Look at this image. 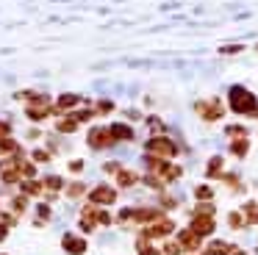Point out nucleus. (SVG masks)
I'll return each mask as SVG.
<instances>
[{
    "mask_svg": "<svg viewBox=\"0 0 258 255\" xmlns=\"http://www.w3.org/2000/svg\"><path fill=\"white\" fill-rule=\"evenodd\" d=\"M244 219L250 225H258V203H247L244 205Z\"/></svg>",
    "mask_w": 258,
    "mask_h": 255,
    "instance_id": "nucleus-20",
    "label": "nucleus"
},
{
    "mask_svg": "<svg viewBox=\"0 0 258 255\" xmlns=\"http://www.w3.org/2000/svg\"><path fill=\"white\" fill-rule=\"evenodd\" d=\"M147 125H150L153 131H156V136H161V133L167 131V125H164V122L158 119V116H150V119H147Z\"/></svg>",
    "mask_w": 258,
    "mask_h": 255,
    "instance_id": "nucleus-25",
    "label": "nucleus"
},
{
    "mask_svg": "<svg viewBox=\"0 0 258 255\" xmlns=\"http://www.w3.org/2000/svg\"><path fill=\"white\" fill-rule=\"evenodd\" d=\"M86 142H89L92 150H106V147H111V144H114V136H111L108 128H92L89 136H86Z\"/></svg>",
    "mask_w": 258,
    "mask_h": 255,
    "instance_id": "nucleus-7",
    "label": "nucleus"
},
{
    "mask_svg": "<svg viewBox=\"0 0 258 255\" xmlns=\"http://www.w3.org/2000/svg\"><path fill=\"white\" fill-rule=\"evenodd\" d=\"M14 208L23 211V208H25V197H17V200H14Z\"/></svg>",
    "mask_w": 258,
    "mask_h": 255,
    "instance_id": "nucleus-36",
    "label": "nucleus"
},
{
    "mask_svg": "<svg viewBox=\"0 0 258 255\" xmlns=\"http://www.w3.org/2000/svg\"><path fill=\"white\" fill-rule=\"evenodd\" d=\"M206 175L208 177H222V155H214L206 166Z\"/></svg>",
    "mask_w": 258,
    "mask_h": 255,
    "instance_id": "nucleus-17",
    "label": "nucleus"
},
{
    "mask_svg": "<svg viewBox=\"0 0 258 255\" xmlns=\"http://www.w3.org/2000/svg\"><path fill=\"white\" fill-rule=\"evenodd\" d=\"M145 153L147 155H156V158L169 161V158H175V155H178V144H175L169 136H153V139H147Z\"/></svg>",
    "mask_w": 258,
    "mask_h": 255,
    "instance_id": "nucleus-3",
    "label": "nucleus"
},
{
    "mask_svg": "<svg viewBox=\"0 0 258 255\" xmlns=\"http://www.w3.org/2000/svg\"><path fill=\"white\" fill-rule=\"evenodd\" d=\"M228 105H230V111H233V114H252V116H255L258 97L250 92V89H244V86H230Z\"/></svg>",
    "mask_w": 258,
    "mask_h": 255,
    "instance_id": "nucleus-1",
    "label": "nucleus"
},
{
    "mask_svg": "<svg viewBox=\"0 0 258 255\" xmlns=\"http://www.w3.org/2000/svg\"><path fill=\"white\" fill-rule=\"evenodd\" d=\"M230 255H247V252H244V249H233Z\"/></svg>",
    "mask_w": 258,
    "mask_h": 255,
    "instance_id": "nucleus-39",
    "label": "nucleus"
},
{
    "mask_svg": "<svg viewBox=\"0 0 258 255\" xmlns=\"http://www.w3.org/2000/svg\"><path fill=\"white\" fill-rule=\"evenodd\" d=\"M228 222H230V227H233V230H236V227H241V225H244L247 219H244V216L239 214V211H233V214L228 216Z\"/></svg>",
    "mask_w": 258,
    "mask_h": 255,
    "instance_id": "nucleus-28",
    "label": "nucleus"
},
{
    "mask_svg": "<svg viewBox=\"0 0 258 255\" xmlns=\"http://www.w3.org/2000/svg\"><path fill=\"white\" fill-rule=\"evenodd\" d=\"M47 158H50V155H47L45 150H36L34 153V161H47Z\"/></svg>",
    "mask_w": 258,
    "mask_h": 255,
    "instance_id": "nucleus-34",
    "label": "nucleus"
},
{
    "mask_svg": "<svg viewBox=\"0 0 258 255\" xmlns=\"http://www.w3.org/2000/svg\"><path fill=\"white\" fill-rule=\"evenodd\" d=\"M70 169H73V172H81V169H84V161H73V164H70Z\"/></svg>",
    "mask_w": 258,
    "mask_h": 255,
    "instance_id": "nucleus-35",
    "label": "nucleus"
},
{
    "mask_svg": "<svg viewBox=\"0 0 258 255\" xmlns=\"http://www.w3.org/2000/svg\"><path fill=\"white\" fill-rule=\"evenodd\" d=\"M47 114H50V103H47V97H34V103L28 105V116L31 119H45Z\"/></svg>",
    "mask_w": 258,
    "mask_h": 255,
    "instance_id": "nucleus-11",
    "label": "nucleus"
},
{
    "mask_svg": "<svg viewBox=\"0 0 258 255\" xmlns=\"http://www.w3.org/2000/svg\"><path fill=\"white\" fill-rule=\"evenodd\" d=\"M9 133H12V125L0 119V139H3V136H9Z\"/></svg>",
    "mask_w": 258,
    "mask_h": 255,
    "instance_id": "nucleus-32",
    "label": "nucleus"
},
{
    "mask_svg": "<svg viewBox=\"0 0 258 255\" xmlns=\"http://www.w3.org/2000/svg\"><path fill=\"white\" fill-rule=\"evenodd\" d=\"M255 116H258V111H255Z\"/></svg>",
    "mask_w": 258,
    "mask_h": 255,
    "instance_id": "nucleus-40",
    "label": "nucleus"
},
{
    "mask_svg": "<svg viewBox=\"0 0 258 255\" xmlns=\"http://www.w3.org/2000/svg\"><path fill=\"white\" fill-rule=\"evenodd\" d=\"M56 128H58V133H73L75 128H78V119H75V116H67V119H61Z\"/></svg>",
    "mask_w": 258,
    "mask_h": 255,
    "instance_id": "nucleus-21",
    "label": "nucleus"
},
{
    "mask_svg": "<svg viewBox=\"0 0 258 255\" xmlns=\"http://www.w3.org/2000/svg\"><path fill=\"white\" fill-rule=\"evenodd\" d=\"M61 247H64V252H70V255H84L86 252V241L81 236H73V233H67V236L61 238Z\"/></svg>",
    "mask_w": 258,
    "mask_h": 255,
    "instance_id": "nucleus-10",
    "label": "nucleus"
},
{
    "mask_svg": "<svg viewBox=\"0 0 258 255\" xmlns=\"http://www.w3.org/2000/svg\"><path fill=\"white\" fill-rule=\"evenodd\" d=\"M239 50H241V44H236V47H233V44H230V47H222V50H219V53L230 55V53H239Z\"/></svg>",
    "mask_w": 258,
    "mask_h": 255,
    "instance_id": "nucleus-33",
    "label": "nucleus"
},
{
    "mask_svg": "<svg viewBox=\"0 0 258 255\" xmlns=\"http://www.w3.org/2000/svg\"><path fill=\"white\" fill-rule=\"evenodd\" d=\"M6 225H9V222H0V241L6 238Z\"/></svg>",
    "mask_w": 258,
    "mask_h": 255,
    "instance_id": "nucleus-37",
    "label": "nucleus"
},
{
    "mask_svg": "<svg viewBox=\"0 0 258 255\" xmlns=\"http://www.w3.org/2000/svg\"><path fill=\"white\" fill-rule=\"evenodd\" d=\"M139 255H158V249H153L150 244H145V238L139 241Z\"/></svg>",
    "mask_w": 258,
    "mask_h": 255,
    "instance_id": "nucleus-29",
    "label": "nucleus"
},
{
    "mask_svg": "<svg viewBox=\"0 0 258 255\" xmlns=\"http://www.w3.org/2000/svg\"><path fill=\"white\" fill-rule=\"evenodd\" d=\"M108 131H111L114 142H134V128L125 125V122H114Z\"/></svg>",
    "mask_w": 258,
    "mask_h": 255,
    "instance_id": "nucleus-13",
    "label": "nucleus"
},
{
    "mask_svg": "<svg viewBox=\"0 0 258 255\" xmlns=\"http://www.w3.org/2000/svg\"><path fill=\"white\" fill-rule=\"evenodd\" d=\"M233 252V247H230L228 241H214V244H208V249H206V255H230Z\"/></svg>",
    "mask_w": 258,
    "mask_h": 255,
    "instance_id": "nucleus-16",
    "label": "nucleus"
},
{
    "mask_svg": "<svg viewBox=\"0 0 258 255\" xmlns=\"http://www.w3.org/2000/svg\"><path fill=\"white\" fill-rule=\"evenodd\" d=\"M180 252H183L180 241H167V247H164V255H180Z\"/></svg>",
    "mask_w": 258,
    "mask_h": 255,
    "instance_id": "nucleus-27",
    "label": "nucleus"
},
{
    "mask_svg": "<svg viewBox=\"0 0 258 255\" xmlns=\"http://www.w3.org/2000/svg\"><path fill=\"white\" fill-rule=\"evenodd\" d=\"M78 103H81L78 94H61V97H58V103H56V108L64 111V108H73V105H78Z\"/></svg>",
    "mask_w": 258,
    "mask_h": 255,
    "instance_id": "nucleus-18",
    "label": "nucleus"
},
{
    "mask_svg": "<svg viewBox=\"0 0 258 255\" xmlns=\"http://www.w3.org/2000/svg\"><path fill=\"white\" fill-rule=\"evenodd\" d=\"M195 111H197V116H200V119H206V122H217V119H222V114H225L222 103H219L217 97L197 100V103H195Z\"/></svg>",
    "mask_w": 258,
    "mask_h": 255,
    "instance_id": "nucleus-4",
    "label": "nucleus"
},
{
    "mask_svg": "<svg viewBox=\"0 0 258 255\" xmlns=\"http://www.w3.org/2000/svg\"><path fill=\"white\" fill-rule=\"evenodd\" d=\"M225 133H228L230 139H241V136H247V128L244 125H228V128H225Z\"/></svg>",
    "mask_w": 258,
    "mask_h": 255,
    "instance_id": "nucleus-23",
    "label": "nucleus"
},
{
    "mask_svg": "<svg viewBox=\"0 0 258 255\" xmlns=\"http://www.w3.org/2000/svg\"><path fill=\"white\" fill-rule=\"evenodd\" d=\"M47 214H50V208H47V205H39V216H42V219H45Z\"/></svg>",
    "mask_w": 258,
    "mask_h": 255,
    "instance_id": "nucleus-38",
    "label": "nucleus"
},
{
    "mask_svg": "<svg viewBox=\"0 0 258 255\" xmlns=\"http://www.w3.org/2000/svg\"><path fill=\"white\" fill-rule=\"evenodd\" d=\"M189 227L197 233V236H211L214 227H217V222H214V216H211V214H191Z\"/></svg>",
    "mask_w": 258,
    "mask_h": 255,
    "instance_id": "nucleus-8",
    "label": "nucleus"
},
{
    "mask_svg": "<svg viewBox=\"0 0 258 255\" xmlns=\"http://www.w3.org/2000/svg\"><path fill=\"white\" fill-rule=\"evenodd\" d=\"M92 205H111L114 200H117V192H114L111 186H95L89 194Z\"/></svg>",
    "mask_w": 258,
    "mask_h": 255,
    "instance_id": "nucleus-9",
    "label": "nucleus"
},
{
    "mask_svg": "<svg viewBox=\"0 0 258 255\" xmlns=\"http://www.w3.org/2000/svg\"><path fill=\"white\" fill-rule=\"evenodd\" d=\"M175 230V222L172 219H156V222H147V227L142 230V238H161V236H169Z\"/></svg>",
    "mask_w": 258,
    "mask_h": 255,
    "instance_id": "nucleus-6",
    "label": "nucleus"
},
{
    "mask_svg": "<svg viewBox=\"0 0 258 255\" xmlns=\"http://www.w3.org/2000/svg\"><path fill=\"white\" fill-rule=\"evenodd\" d=\"M67 194L70 197H81V194H84V183H73V186L67 188Z\"/></svg>",
    "mask_w": 258,
    "mask_h": 255,
    "instance_id": "nucleus-30",
    "label": "nucleus"
},
{
    "mask_svg": "<svg viewBox=\"0 0 258 255\" xmlns=\"http://www.w3.org/2000/svg\"><path fill=\"white\" fill-rule=\"evenodd\" d=\"M64 183H61V177H56V175H50V177H45V188L47 192H58Z\"/></svg>",
    "mask_w": 258,
    "mask_h": 255,
    "instance_id": "nucleus-24",
    "label": "nucleus"
},
{
    "mask_svg": "<svg viewBox=\"0 0 258 255\" xmlns=\"http://www.w3.org/2000/svg\"><path fill=\"white\" fill-rule=\"evenodd\" d=\"M111 108H114V105L108 103V100H103V103H97V111H100V114H108Z\"/></svg>",
    "mask_w": 258,
    "mask_h": 255,
    "instance_id": "nucleus-31",
    "label": "nucleus"
},
{
    "mask_svg": "<svg viewBox=\"0 0 258 255\" xmlns=\"http://www.w3.org/2000/svg\"><path fill=\"white\" fill-rule=\"evenodd\" d=\"M23 192H25V194H39V192H42V183H36V180H25V183H23Z\"/></svg>",
    "mask_w": 258,
    "mask_h": 255,
    "instance_id": "nucleus-26",
    "label": "nucleus"
},
{
    "mask_svg": "<svg viewBox=\"0 0 258 255\" xmlns=\"http://www.w3.org/2000/svg\"><path fill=\"white\" fill-rule=\"evenodd\" d=\"M247 150H250V142H247V136L233 139V142H230V153H233V155H239V158H244V155H247Z\"/></svg>",
    "mask_w": 258,
    "mask_h": 255,
    "instance_id": "nucleus-14",
    "label": "nucleus"
},
{
    "mask_svg": "<svg viewBox=\"0 0 258 255\" xmlns=\"http://www.w3.org/2000/svg\"><path fill=\"white\" fill-rule=\"evenodd\" d=\"M195 197L200 200V203H211V200H214V188L211 186H197L195 188Z\"/></svg>",
    "mask_w": 258,
    "mask_h": 255,
    "instance_id": "nucleus-19",
    "label": "nucleus"
},
{
    "mask_svg": "<svg viewBox=\"0 0 258 255\" xmlns=\"http://www.w3.org/2000/svg\"><path fill=\"white\" fill-rule=\"evenodd\" d=\"M200 238H203V236H197V233L189 227V230H180L178 241H180V247H183L186 252H195V249L200 247Z\"/></svg>",
    "mask_w": 258,
    "mask_h": 255,
    "instance_id": "nucleus-12",
    "label": "nucleus"
},
{
    "mask_svg": "<svg viewBox=\"0 0 258 255\" xmlns=\"http://www.w3.org/2000/svg\"><path fill=\"white\" fill-rule=\"evenodd\" d=\"M145 164H147V169H150V175H156L164 186H167V183H172V180H178V177L183 175V169H180L178 164H169V161L156 158V155H147Z\"/></svg>",
    "mask_w": 258,
    "mask_h": 255,
    "instance_id": "nucleus-2",
    "label": "nucleus"
},
{
    "mask_svg": "<svg viewBox=\"0 0 258 255\" xmlns=\"http://www.w3.org/2000/svg\"><path fill=\"white\" fill-rule=\"evenodd\" d=\"M108 222H111V216H108L106 211H97L95 205L81 211V227H84V230H95V225H108Z\"/></svg>",
    "mask_w": 258,
    "mask_h": 255,
    "instance_id": "nucleus-5",
    "label": "nucleus"
},
{
    "mask_svg": "<svg viewBox=\"0 0 258 255\" xmlns=\"http://www.w3.org/2000/svg\"><path fill=\"white\" fill-rule=\"evenodd\" d=\"M136 180H139V177H136V172H131V169H119L117 172V183H119V186H125V188L136 186Z\"/></svg>",
    "mask_w": 258,
    "mask_h": 255,
    "instance_id": "nucleus-15",
    "label": "nucleus"
},
{
    "mask_svg": "<svg viewBox=\"0 0 258 255\" xmlns=\"http://www.w3.org/2000/svg\"><path fill=\"white\" fill-rule=\"evenodd\" d=\"M3 153H20L17 142H12L9 136H3V139H0V155H3Z\"/></svg>",
    "mask_w": 258,
    "mask_h": 255,
    "instance_id": "nucleus-22",
    "label": "nucleus"
}]
</instances>
